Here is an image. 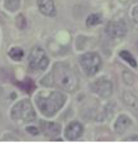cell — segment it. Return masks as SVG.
<instances>
[{
	"label": "cell",
	"instance_id": "1",
	"mask_svg": "<svg viewBox=\"0 0 138 148\" xmlns=\"http://www.w3.org/2000/svg\"><path fill=\"white\" fill-rule=\"evenodd\" d=\"M36 104L44 116L51 117L56 115L66 101V96L60 92H40L36 96Z\"/></svg>",
	"mask_w": 138,
	"mask_h": 148
},
{
	"label": "cell",
	"instance_id": "2",
	"mask_svg": "<svg viewBox=\"0 0 138 148\" xmlns=\"http://www.w3.org/2000/svg\"><path fill=\"white\" fill-rule=\"evenodd\" d=\"M52 79L57 88L73 92L79 88V78L71 67L66 63L57 62L52 71Z\"/></svg>",
	"mask_w": 138,
	"mask_h": 148
},
{
	"label": "cell",
	"instance_id": "3",
	"mask_svg": "<svg viewBox=\"0 0 138 148\" xmlns=\"http://www.w3.org/2000/svg\"><path fill=\"white\" fill-rule=\"evenodd\" d=\"M11 116L13 120L16 121H33L36 118V112L31 101L28 100H22L17 102L12 107Z\"/></svg>",
	"mask_w": 138,
	"mask_h": 148
},
{
	"label": "cell",
	"instance_id": "4",
	"mask_svg": "<svg viewBox=\"0 0 138 148\" xmlns=\"http://www.w3.org/2000/svg\"><path fill=\"white\" fill-rule=\"evenodd\" d=\"M79 62L83 71L89 76L95 75L102 66L101 58L96 53L89 52L84 53L80 57Z\"/></svg>",
	"mask_w": 138,
	"mask_h": 148
},
{
	"label": "cell",
	"instance_id": "5",
	"mask_svg": "<svg viewBox=\"0 0 138 148\" xmlns=\"http://www.w3.org/2000/svg\"><path fill=\"white\" fill-rule=\"evenodd\" d=\"M29 67L36 71H44L48 67L49 58L43 49L40 47H34L31 50L28 56Z\"/></svg>",
	"mask_w": 138,
	"mask_h": 148
},
{
	"label": "cell",
	"instance_id": "6",
	"mask_svg": "<svg viewBox=\"0 0 138 148\" xmlns=\"http://www.w3.org/2000/svg\"><path fill=\"white\" fill-rule=\"evenodd\" d=\"M105 31L111 38L121 39L126 36L127 34L126 24L122 20L110 21L107 24Z\"/></svg>",
	"mask_w": 138,
	"mask_h": 148
},
{
	"label": "cell",
	"instance_id": "7",
	"mask_svg": "<svg viewBox=\"0 0 138 148\" xmlns=\"http://www.w3.org/2000/svg\"><path fill=\"white\" fill-rule=\"evenodd\" d=\"M93 92L96 93L102 98H108L113 92V86L110 80L107 79H99L91 85Z\"/></svg>",
	"mask_w": 138,
	"mask_h": 148
},
{
	"label": "cell",
	"instance_id": "8",
	"mask_svg": "<svg viewBox=\"0 0 138 148\" xmlns=\"http://www.w3.org/2000/svg\"><path fill=\"white\" fill-rule=\"evenodd\" d=\"M83 133V127L78 121H72L65 130V136L68 140L74 141L79 138Z\"/></svg>",
	"mask_w": 138,
	"mask_h": 148
},
{
	"label": "cell",
	"instance_id": "9",
	"mask_svg": "<svg viewBox=\"0 0 138 148\" xmlns=\"http://www.w3.org/2000/svg\"><path fill=\"white\" fill-rule=\"evenodd\" d=\"M40 126L44 134L48 137H56L59 135L61 130L60 125L57 123L46 121H41Z\"/></svg>",
	"mask_w": 138,
	"mask_h": 148
},
{
	"label": "cell",
	"instance_id": "10",
	"mask_svg": "<svg viewBox=\"0 0 138 148\" xmlns=\"http://www.w3.org/2000/svg\"><path fill=\"white\" fill-rule=\"evenodd\" d=\"M37 6L40 12L46 16H54L56 9L53 0H37Z\"/></svg>",
	"mask_w": 138,
	"mask_h": 148
},
{
	"label": "cell",
	"instance_id": "11",
	"mask_svg": "<svg viewBox=\"0 0 138 148\" xmlns=\"http://www.w3.org/2000/svg\"><path fill=\"white\" fill-rule=\"evenodd\" d=\"M131 125H132V121L128 116L126 115H120L115 122V131L119 134H124L129 128Z\"/></svg>",
	"mask_w": 138,
	"mask_h": 148
},
{
	"label": "cell",
	"instance_id": "12",
	"mask_svg": "<svg viewBox=\"0 0 138 148\" xmlns=\"http://www.w3.org/2000/svg\"><path fill=\"white\" fill-rule=\"evenodd\" d=\"M124 100L127 105L138 109V97L130 92H126L124 94Z\"/></svg>",
	"mask_w": 138,
	"mask_h": 148
},
{
	"label": "cell",
	"instance_id": "13",
	"mask_svg": "<svg viewBox=\"0 0 138 148\" xmlns=\"http://www.w3.org/2000/svg\"><path fill=\"white\" fill-rule=\"evenodd\" d=\"M103 22V18L101 15L99 14H91L88 16L86 21V24L88 27H92V26H95L98 24H101Z\"/></svg>",
	"mask_w": 138,
	"mask_h": 148
},
{
	"label": "cell",
	"instance_id": "14",
	"mask_svg": "<svg viewBox=\"0 0 138 148\" xmlns=\"http://www.w3.org/2000/svg\"><path fill=\"white\" fill-rule=\"evenodd\" d=\"M120 57L122 58L123 60H124L127 62L128 64L130 65L131 66L133 67H136L137 66V62L136 59L134 58V57L130 53V52L127 51V50H122L120 52Z\"/></svg>",
	"mask_w": 138,
	"mask_h": 148
},
{
	"label": "cell",
	"instance_id": "15",
	"mask_svg": "<svg viewBox=\"0 0 138 148\" xmlns=\"http://www.w3.org/2000/svg\"><path fill=\"white\" fill-rule=\"evenodd\" d=\"M10 58L15 61H20L24 57V51L19 47H14L9 51Z\"/></svg>",
	"mask_w": 138,
	"mask_h": 148
},
{
	"label": "cell",
	"instance_id": "16",
	"mask_svg": "<svg viewBox=\"0 0 138 148\" xmlns=\"http://www.w3.org/2000/svg\"><path fill=\"white\" fill-rule=\"evenodd\" d=\"M20 0H5V7L11 12L16 11L20 7Z\"/></svg>",
	"mask_w": 138,
	"mask_h": 148
},
{
	"label": "cell",
	"instance_id": "17",
	"mask_svg": "<svg viewBox=\"0 0 138 148\" xmlns=\"http://www.w3.org/2000/svg\"><path fill=\"white\" fill-rule=\"evenodd\" d=\"M132 18L135 23L138 24V6H136L132 11Z\"/></svg>",
	"mask_w": 138,
	"mask_h": 148
},
{
	"label": "cell",
	"instance_id": "18",
	"mask_svg": "<svg viewBox=\"0 0 138 148\" xmlns=\"http://www.w3.org/2000/svg\"><path fill=\"white\" fill-rule=\"evenodd\" d=\"M26 130L28 131L29 134H31L32 135H36L39 131H38V129L35 127V126H28L27 128H26Z\"/></svg>",
	"mask_w": 138,
	"mask_h": 148
},
{
	"label": "cell",
	"instance_id": "19",
	"mask_svg": "<svg viewBox=\"0 0 138 148\" xmlns=\"http://www.w3.org/2000/svg\"><path fill=\"white\" fill-rule=\"evenodd\" d=\"M22 84H23V85H20V86H22V87H23L25 90H27V91H29L30 89H32V87L33 86V84H32V82H31V81H28V82H27V81H24V83Z\"/></svg>",
	"mask_w": 138,
	"mask_h": 148
},
{
	"label": "cell",
	"instance_id": "20",
	"mask_svg": "<svg viewBox=\"0 0 138 148\" xmlns=\"http://www.w3.org/2000/svg\"><path fill=\"white\" fill-rule=\"evenodd\" d=\"M137 51H138V42L137 43Z\"/></svg>",
	"mask_w": 138,
	"mask_h": 148
}]
</instances>
